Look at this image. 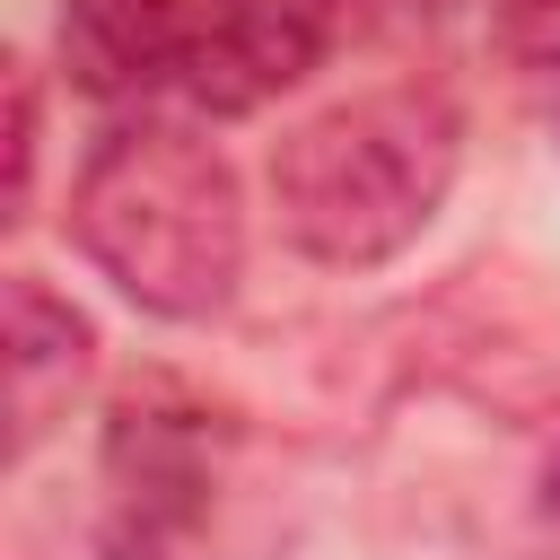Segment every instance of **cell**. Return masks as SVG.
Returning a JSON list of instances; mask_svg holds the SVG:
<instances>
[{"mask_svg":"<svg viewBox=\"0 0 560 560\" xmlns=\"http://www.w3.org/2000/svg\"><path fill=\"white\" fill-rule=\"evenodd\" d=\"M96 368V324L35 271H9V455L26 464Z\"/></svg>","mask_w":560,"mask_h":560,"instance_id":"6","label":"cell"},{"mask_svg":"<svg viewBox=\"0 0 560 560\" xmlns=\"http://www.w3.org/2000/svg\"><path fill=\"white\" fill-rule=\"evenodd\" d=\"M455 158H464V122L438 88L341 96V105L306 114L298 131H280V149H271L280 236L306 262L368 271L438 219Z\"/></svg>","mask_w":560,"mask_h":560,"instance_id":"2","label":"cell"},{"mask_svg":"<svg viewBox=\"0 0 560 560\" xmlns=\"http://www.w3.org/2000/svg\"><path fill=\"white\" fill-rule=\"evenodd\" d=\"M228 420L175 376H149L105 420V560H184L210 516Z\"/></svg>","mask_w":560,"mask_h":560,"instance_id":"3","label":"cell"},{"mask_svg":"<svg viewBox=\"0 0 560 560\" xmlns=\"http://www.w3.org/2000/svg\"><path fill=\"white\" fill-rule=\"evenodd\" d=\"M35 201V79L26 61H9V228Z\"/></svg>","mask_w":560,"mask_h":560,"instance_id":"8","label":"cell"},{"mask_svg":"<svg viewBox=\"0 0 560 560\" xmlns=\"http://www.w3.org/2000/svg\"><path fill=\"white\" fill-rule=\"evenodd\" d=\"M70 88L122 105L149 88H184L192 70V0H61L52 18Z\"/></svg>","mask_w":560,"mask_h":560,"instance_id":"5","label":"cell"},{"mask_svg":"<svg viewBox=\"0 0 560 560\" xmlns=\"http://www.w3.org/2000/svg\"><path fill=\"white\" fill-rule=\"evenodd\" d=\"M499 52L525 70H560V0H499Z\"/></svg>","mask_w":560,"mask_h":560,"instance_id":"7","label":"cell"},{"mask_svg":"<svg viewBox=\"0 0 560 560\" xmlns=\"http://www.w3.org/2000/svg\"><path fill=\"white\" fill-rule=\"evenodd\" d=\"M551 525H560V472H551Z\"/></svg>","mask_w":560,"mask_h":560,"instance_id":"9","label":"cell"},{"mask_svg":"<svg viewBox=\"0 0 560 560\" xmlns=\"http://www.w3.org/2000/svg\"><path fill=\"white\" fill-rule=\"evenodd\" d=\"M70 236L140 315L201 324L245 271L236 166L184 122H122L70 184Z\"/></svg>","mask_w":560,"mask_h":560,"instance_id":"1","label":"cell"},{"mask_svg":"<svg viewBox=\"0 0 560 560\" xmlns=\"http://www.w3.org/2000/svg\"><path fill=\"white\" fill-rule=\"evenodd\" d=\"M350 26L359 0H192L184 96L210 114H254L262 96L298 88Z\"/></svg>","mask_w":560,"mask_h":560,"instance_id":"4","label":"cell"}]
</instances>
